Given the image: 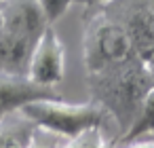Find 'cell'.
Segmentation results:
<instances>
[{"instance_id": "obj_10", "label": "cell", "mask_w": 154, "mask_h": 148, "mask_svg": "<svg viewBox=\"0 0 154 148\" xmlns=\"http://www.w3.org/2000/svg\"><path fill=\"white\" fill-rule=\"evenodd\" d=\"M110 142L103 135V129H89L76 137L63 140L61 144H57V148H108Z\"/></svg>"}, {"instance_id": "obj_4", "label": "cell", "mask_w": 154, "mask_h": 148, "mask_svg": "<svg viewBox=\"0 0 154 148\" xmlns=\"http://www.w3.org/2000/svg\"><path fill=\"white\" fill-rule=\"evenodd\" d=\"M99 7L127 28L135 51L148 57L154 49V0H110Z\"/></svg>"}, {"instance_id": "obj_11", "label": "cell", "mask_w": 154, "mask_h": 148, "mask_svg": "<svg viewBox=\"0 0 154 148\" xmlns=\"http://www.w3.org/2000/svg\"><path fill=\"white\" fill-rule=\"evenodd\" d=\"M38 2H40V7H42V11L47 15L49 24L55 26V21L70 9V5L76 2V0H38Z\"/></svg>"}, {"instance_id": "obj_5", "label": "cell", "mask_w": 154, "mask_h": 148, "mask_svg": "<svg viewBox=\"0 0 154 148\" xmlns=\"http://www.w3.org/2000/svg\"><path fill=\"white\" fill-rule=\"evenodd\" d=\"M63 76H66V49L55 32V26H49L34 47L28 78L45 87H57L63 80Z\"/></svg>"}, {"instance_id": "obj_2", "label": "cell", "mask_w": 154, "mask_h": 148, "mask_svg": "<svg viewBox=\"0 0 154 148\" xmlns=\"http://www.w3.org/2000/svg\"><path fill=\"white\" fill-rule=\"evenodd\" d=\"M21 112L47 133H53L61 140L76 137L89 129H103L108 123H114L108 110L95 102L70 104L59 99H34L21 108Z\"/></svg>"}, {"instance_id": "obj_6", "label": "cell", "mask_w": 154, "mask_h": 148, "mask_svg": "<svg viewBox=\"0 0 154 148\" xmlns=\"http://www.w3.org/2000/svg\"><path fill=\"white\" fill-rule=\"evenodd\" d=\"M0 13L2 32L34 43L51 26L38 0H0Z\"/></svg>"}, {"instance_id": "obj_7", "label": "cell", "mask_w": 154, "mask_h": 148, "mask_svg": "<svg viewBox=\"0 0 154 148\" xmlns=\"http://www.w3.org/2000/svg\"><path fill=\"white\" fill-rule=\"evenodd\" d=\"M59 97L61 93L57 91V87L38 85L28 76L0 74V118L21 110L26 104L34 99H59Z\"/></svg>"}, {"instance_id": "obj_3", "label": "cell", "mask_w": 154, "mask_h": 148, "mask_svg": "<svg viewBox=\"0 0 154 148\" xmlns=\"http://www.w3.org/2000/svg\"><path fill=\"white\" fill-rule=\"evenodd\" d=\"M135 53L137 51L127 28L103 7H91L85 17L82 34V55L87 74L120 64Z\"/></svg>"}, {"instance_id": "obj_12", "label": "cell", "mask_w": 154, "mask_h": 148, "mask_svg": "<svg viewBox=\"0 0 154 148\" xmlns=\"http://www.w3.org/2000/svg\"><path fill=\"white\" fill-rule=\"evenodd\" d=\"M106 2H110V0H76V5H82V7H87V9H91V7H99V5H106Z\"/></svg>"}, {"instance_id": "obj_14", "label": "cell", "mask_w": 154, "mask_h": 148, "mask_svg": "<svg viewBox=\"0 0 154 148\" xmlns=\"http://www.w3.org/2000/svg\"><path fill=\"white\" fill-rule=\"evenodd\" d=\"M38 133H40V131H38ZM30 148H45V146H38V135H36V140H34V144H32ZM53 148H57V146H53Z\"/></svg>"}, {"instance_id": "obj_13", "label": "cell", "mask_w": 154, "mask_h": 148, "mask_svg": "<svg viewBox=\"0 0 154 148\" xmlns=\"http://www.w3.org/2000/svg\"><path fill=\"white\" fill-rule=\"evenodd\" d=\"M146 59H148V64H150V68H152V72H154V49L150 51V55H148Z\"/></svg>"}, {"instance_id": "obj_8", "label": "cell", "mask_w": 154, "mask_h": 148, "mask_svg": "<svg viewBox=\"0 0 154 148\" xmlns=\"http://www.w3.org/2000/svg\"><path fill=\"white\" fill-rule=\"evenodd\" d=\"M34 47H36L34 40L17 38L2 32L0 34V74L28 76Z\"/></svg>"}, {"instance_id": "obj_15", "label": "cell", "mask_w": 154, "mask_h": 148, "mask_svg": "<svg viewBox=\"0 0 154 148\" xmlns=\"http://www.w3.org/2000/svg\"><path fill=\"white\" fill-rule=\"evenodd\" d=\"M0 34H2V13H0Z\"/></svg>"}, {"instance_id": "obj_1", "label": "cell", "mask_w": 154, "mask_h": 148, "mask_svg": "<svg viewBox=\"0 0 154 148\" xmlns=\"http://www.w3.org/2000/svg\"><path fill=\"white\" fill-rule=\"evenodd\" d=\"M91 99L99 102L118 127V137L135 121L146 95L154 87V72L139 53L129 59L87 74Z\"/></svg>"}, {"instance_id": "obj_9", "label": "cell", "mask_w": 154, "mask_h": 148, "mask_svg": "<svg viewBox=\"0 0 154 148\" xmlns=\"http://www.w3.org/2000/svg\"><path fill=\"white\" fill-rule=\"evenodd\" d=\"M38 127L21 112H11L0 118V148H30L38 135Z\"/></svg>"}]
</instances>
